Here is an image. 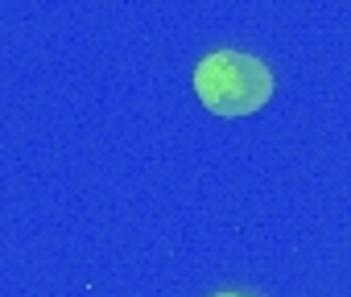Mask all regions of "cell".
Listing matches in <instances>:
<instances>
[{"label":"cell","instance_id":"1","mask_svg":"<svg viewBox=\"0 0 351 297\" xmlns=\"http://www.w3.org/2000/svg\"><path fill=\"white\" fill-rule=\"evenodd\" d=\"M195 91L215 116H252L273 95V70L244 50H215L195 66Z\"/></svg>","mask_w":351,"mask_h":297},{"label":"cell","instance_id":"2","mask_svg":"<svg viewBox=\"0 0 351 297\" xmlns=\"http://www.w3.org/2000/svg\"><path fill=\"white\" fill-rule=\"evenodd\" d=\"M211 297H248V293H211Z\"/></svg>","mask_w":351,"mask_h":297}]
</instances>
